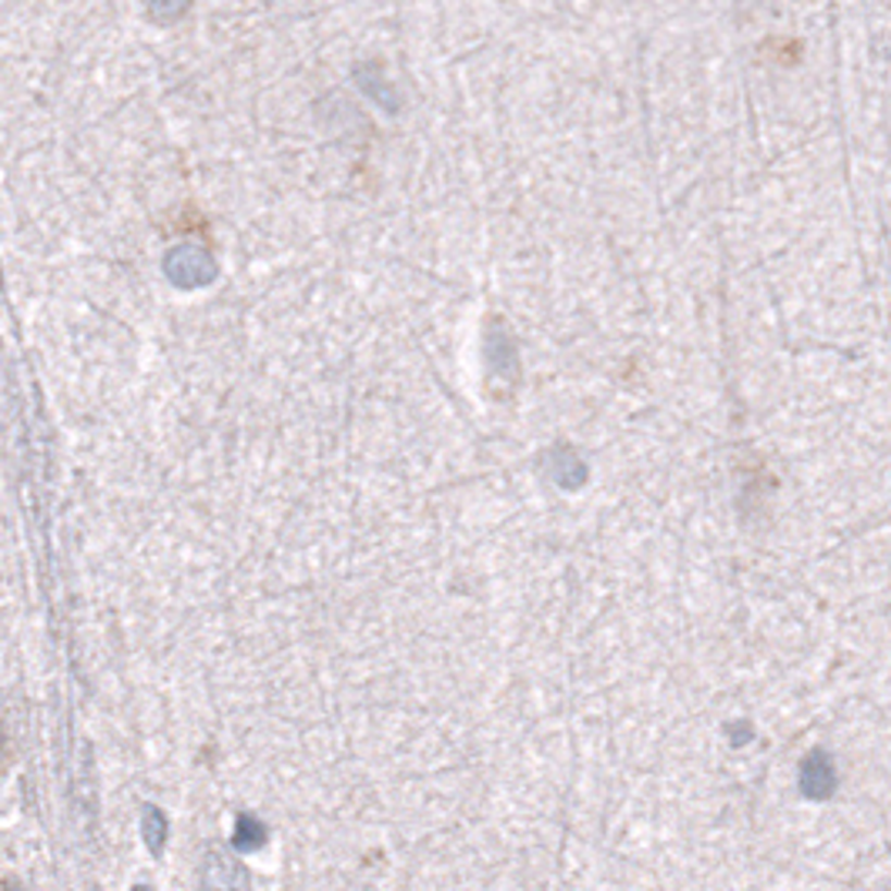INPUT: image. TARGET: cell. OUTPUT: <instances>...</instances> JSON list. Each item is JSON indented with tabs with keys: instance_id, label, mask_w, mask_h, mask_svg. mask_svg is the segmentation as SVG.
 <instances>
[{
	"instance_id": "1",
	"label": "cell",
	"mask_w": 891,
	"mask_h": 891,
	"mask_svg": "<svg viewBox=\"0 0 891 891\" xmlns=\"http://www.w3.org/2000/svg\"><path fill=\"white\" fill-rule=\"evenodd\" d=\"M838 784V775H834V764L828 760L825 751H812L801 764V788L808 797H831Z\"/></svg>"
},
{
	"instance_id": "2",
	"label": "cell",
	"mask_w": 891,
	"mask_h": 891,
	"mask_svg": "<svg viewBox=\"0 0 891 891\" xmlns=\"http://www.w3.org/2000/svg\"><path fill=\"white\" fill-rule=\"evenodd\" d=\"M356 77H359V84H362V91H366V95L379 98V101L386 104L389 111H396V95L386 88V77H382V64H375V61H362V64L356 67Z\"/></svg>"
},
{
	"instance_id": "3",
	"label": "cell",
	"mask_w": 891,
	"mask_h": 891,
	"mask_svg": "<svg viewBox=\"0 0 891 891\" xmlns=\"http://www.w3.org/2000/svg\"><path fill=\"white\" fill-rule=\"evenodd\" d=\"M145 11L161 21V24H172V21H182L191 8V0H141Z\"/></svg>"
}]
</instances>
